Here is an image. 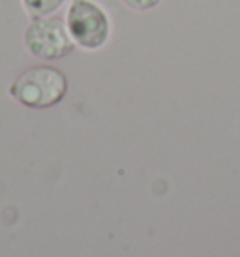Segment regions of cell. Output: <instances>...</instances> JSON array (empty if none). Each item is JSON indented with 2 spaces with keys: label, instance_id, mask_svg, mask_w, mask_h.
<instances>
[{
  "label": "cell",
  "instance_id": "1",
  "mask_svg": "<svg viewBox=\"0 0 240 257\" xmlns=\"http://www.w3.org/2000/svg\"><path fill=\"white\" fill-rule=\"evenodd\" d=\"M68 77L49 64L30 66L21 72L10 86V96L30 109H47L64 100Z\"/></svg>",
  "mask_w": 240,
  "mask_h": 257
},
{
  "label": "cell",
  "instance_id": "2",
  "mask_svg": "<svg viewBox=\"0 0 240 257\" xmlns=\"http://www.w3.org/2000/svg\"><path fill=\"white\" fill-rule=\"evenodd\" d=\"M64 23L73 43L85 51L101 49L111 38V17L96 0H71Z\"/></svg>",
  "mask_w": 240,
  "mask_h": 257
},
{
  "label": "cell",
  "instance_id": "3",
  "mask_svg": "<svg viewBox=\"0 0 240 257\" xmlns=\"http://www.w3.org/2000/svg\"><path fill=\"white\" fill-rule=\"evenodd\" d=\"M23 45L32 57L42 60H60L75 47L64 19L57 15L30 19L23 32Z\"/></svg>",
  "mask_w": 240,
  "mask_h": 257
},
{
  "label": "cell",
  "instance_id": "4",
  "mask_svg": "<svg viewBox=\"0 0 240 257\" xmlns=\"http://www.w3.org/2000/svg\"><path fill=\"white\" fill-rule=\"evenodd\" d=\"M66 2L68 0H21L23 8L29 14L30 19L55 15V12H58Z\"/></svg>",
  "mask_w": 240,
  "mask_h": 257
},
{
  "label": "cell",
  "instance_id": "5",
  "mask_svg": "<svg viewBox=\"0 0 240 257\" xmlns=\"http://www.w3.org/2000/svg\"><path fill=\"white\" fill-rule=\"evenodd\" d=\"M162 0H122V4L134 12H150L154 10Z\"/></svg>",
  "mask_w": 240,
  "mask_h": 257
}]
</instances>
